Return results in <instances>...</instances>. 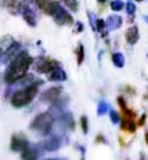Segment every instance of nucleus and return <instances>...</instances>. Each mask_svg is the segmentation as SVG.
Masks as SVG:
<instances>
[{"label": "nucleus", "instance_id": "15", "mask_svg": "<svg viewBox=\"0 0 148 160\" xmlns=\"http://www.w3.org/2000/svg\"><path fill=\"white\" fill-rule=\"evenodd\" d=\"M121 128L123 131L126 132H130V134H133V132H136V128H137V124L134 122L133 118H127V117H121Z\"/></svg>", "mask_w": 148, "mask_h": 160}, {"label": "nucleus", "instance_id": "16", "mask_svg": "<svg viewBox=\"0 0 148 160\" xmlns=\"http://www.w3.org/2000/svg\"><path fill=\"white\" fill-rule=\"evenodd\" d=\"M22 15H24V20L26 21L28 25H30V27H35L36 25V17H35L33 11L30 10L29 7L24 8V10H22Z\"/></svg>", "mask_w": 148, "mask_h": 160}, {"label": "nucleus", "instance_id": "12", "mask_svg": "<svg viewBox=\"0 0 148 160\" xmlns=\"http://www.w3.org/2000/svg\"><path fill=\"white\" fill-rule=\"evenodd\" d=\"M116 102H118L119 107H121V110H122V113H123V117H127V118H133V120H136V112L127 107V103H126L125 98H123V96H118Z\"/></svg>", "mask_w": 148, "mask_h": 160}, {"label": "nucleus", "instance_id": "18", "mask_svg": "<svg viewBox=\"0 0 148 160\" xmlns=\"http://www.w3.org/2000/svg\"><path fill=\"white\" fill-rule=\"evenodd\" d=\"M105 24L109 27L111 29H116V28H119V27L122 25V18L119 17V15H112V17L108 18V21Z\"/></svg>", "mask_w": 148, "mask_h": 160}, {"label": "nucleus", "instance_id": "30", "mask_svg": "<svg viewBox=\"0 0 148 160\" xmlns=\"http://www.w3.org/2000/svg\"><path fill=\"white\" fill-rule=\"evenodd\" d=\"M82 31H83V24L78 22V24H76V32H82Z\"/></svg>", "mask_w": 148, "mask_h": 160}, {"label": "nucleus", "instance_id": "7", "mask_svg": "<svg viewBox=\"0 0 148 160\" xmlns=\"http://www.w3.org/2000/svg\"><path fill=\"white\" fill-rule=\"evenodd\" d=\"M61 93H62V87H61V85H55V87H51L43 92L40 95V100L42 102L53 103L61 96Z\"/></svg>", "mask_w": 148, "mask_h": 160}, {"label": "nucleus", "instance_id": "4", "mask_svg": "<svg viewBox=\"0 0 148 160\" xmlns=\"http://www.w3.org/2000/svg\"><path fill=\"white\" fill-rule=\"evenodd\" d=\"M60 67V63L54 58H49V57H40L36 63V71L40 74H49L50 71H53L54 68Z\"/></svg>", "mask_w": 148, "mask_h": 160}, {"label": "nucleus", "instance_id": "23", "mask_svg": "<svg viewBox=\"0 0 148 160\" xmlns=\"http://www.w3.org/2000/svg\"><path fill=\"white\" fill-rule=\"evenodd\" d=\"M109 116H111V121L113 122V124H119V121H121V116H119V113L116 112V110H112L109 109Z\"/></svg>", "mask_w": 148, "mask_h": 160}, {"label": "nucleus", "instance_id": "3", "mask_svg": "<svg viewBox=\"0 0 148 160\" xmlns=\"http://www.w3.org/2000/svg\"><path fill=\"white\" fill-rule=\"evenodd\" d=\"M53 125H54L53 114L50 112H44V113L38 114L32 120V122L29 124V128L40 135H47L53 130Z\"/></svg>", "mask_w": 148, "mask_h": 160}, {"label": "nucleus", "instance_id": "28", "mask_svg": "<svg viewBox=\"0 0 148 160\" xmlns=\"http://www.w3.org/2000/svg\"><path fill=\"white\" fill-rule=\"evenodd\" d=\"M126 10H127V13L130 15H133L136 11V7L133 6V3H127V4H126Z\"/></svg>", "mask_w": 148, "mask_h": 160}, {"label": "nucleus", "instance_id": "26", "mask_svg": "<svg viewBox=\"0 0 148 160\" xmlns=\"http://www.w3.org/2000/svg\"><path fill=\"white\" fill-rule=\"evenodd\" d=\"M104 28H105V22H104L103 20H97V25H95V29H97L98 32H103L104 35H105V32H104Z\"/></svg>", "mask_w": 148, "mask_h": 160}, {"label": "nucleus", "instance_id": "11", "mask_svg": "<svg viewBox=\"0 0 148 160\" xmlns=\"http://www.w3.org/2000/svg\"><path fill=\"white\" fill-rule=\"evenodd\" d=\"M47 78L51 82H62V81H67L68 77H67V72L61 67H57V68H54L53 71L47 74Z\"/></svg>", "mask_w": 148, "mask_h": 160}, {"label": "nucleus", "instance_id": "13", "mask_svg": "<svg viewBox=\"0 0 148 160\" xmlns=\"http://www.w3.org/2000/svg\"><path fill=\"white\" fill-rule=\"evenodd\" d=\"M60 121L64 127L68 128V130H71V131L75 130V120H73V116L71 112L62 113V114L60 116Z\"/></svg>", "mask_w": 148, "mask_h": 160}, {"label": "nucleus", "instance_id": "27", "mask_svg": "<svg viewBox=\"0 0 148 160\" xmlns=\"http://www.w3.org/2000/svg\"><path fill=\"white\" fill-rule=\"evenodd\" d=\"M95 143H104V145H108V141H107V138L104 137V135L98 134L97 137H95Z\"/></svg>", "mask_w": 148, "mask_h": 160}, {"label": "nucleus", "instance_id": "22", "mask_svg": "<svg viewBox=\"0 0 148 160\" xmlns=\"http://www.w3.org/2000/svg\"><path fill=\"white\" fill-rule=\"evenodd\" d=\"M81 128H82L83 134H87L89 132V118L86 116L81 117Z\"/></svg>", "mask_w": 148, "mask_h": 160}, {"label": "nucleus", "instance_id": "35", "mask_svg": "<svg viewBox=\"0 0 148 160\" xmlns=\"http://www.w3.org/2000/svg\"><path fill=\"white\" fill-rule=\"evenodd\" d=\"M81 160H85V158H82V159H81Z\"/></svg>", "mask_w": 148, "mask_h": 160}, {"label": "nucleus", "instance_id": "6", "mask_svg": "<svg viewBox=\"0 0 148 160\" xmlns=\"http://www.w3.org/2000/svg\"><path fill=\"white\" fill-rule=\"evenodd\" d=\"M29 146V141L26 139L25 135L22 134H14L11 137V143H10V149L13 152H22L24 149Z\"/></svg>", "mask_w": 148, "mask_h": 160}, {"label": "nucleus", "instance_id": "14", "mask_svg": "<svg viewBox=\"0 0 148 160\" xmlns=\"http://www.w3.org/2000/svg\"><path fill=\"white\" fill-rule=\"evenodd\" d=\"M126 42L129 45H136L138 42V38H140V33H138V28L137 27H130L125 33Z\"/></svg>", "mask_w": 148, "mask_h": 160}, {"label": "nucleus", "instance_id": "1", "mask_svg": "<svg viewBox=\"0 0 148 160\" xmlns=\"http://www.w3.org/2000/svg\"><path fill=\"white\" fill-rule=\"evenodd\" d=\"M32 63H33V57H30L26 50H21L20 53L11 60L8 68L6 70V74H4L6 84L13 85L20 78H22L28 72L29 67L32 66Z\"/></svg>", "mask_w": 148, "mask_h": 160}, {"label": "nucleus", "instance_id": "21", "mask_svg": "<svg viewBox=\"0 0 148 160\" xmlns=\"http://www.w3.org/2000/svg\"><path fill=\"white\" fill-rule=\"evenodd\" d=\"M64 3H65V6L68 8H69L71 11H73V13H75V11H78V2H76V0H64Z\"/></svg>", "mask_w": 148, "mask_h": 160}, {"label": "nucleus", "instance_id": "9", "mask_svg": "<svg viewBox=\"0 0 148 160\" xmlns=\"http://www.w3.org/2000/svg\"><path fill=\"white\" fill-rule=\"evenodd\" d=\"M40 153H42V149L38 145H35V146L29 145L26 149H24L22 152H21V159L22 160H38Z\"/></svg>", "mask_w": 148, "mask_h": 160}, {"label": "nucleus", "instance_id": "20", "mask_svg": "<svg viewBox=\"0 0 148 160\" xmlns=\"http://www.w3.org/2000/svg\"><path fill=\"white\" fill-rule=\"evenodd\" d=\"M76 56H78V64L81 66L83 60H85V48H83L82 43H79L78 49H76Z\"/></svg>", "mask_w": 148, "mask_h": 160}, {"label": "nucleus", "instance_id": "29", "mask_svg": "<svg viewBox=\"0 0 148 160\" xmlns=\"http://www.w3.org/2000/svg\"><path fill=\"white\" fill-rule=\"evenodd\" d=\"M146 118H147L146 113H144V114H141V117H140V120H138V122H137V125H140V127H143V125H144V124H146Z\"/></svg>", "mask_w": 148, "mask_h": 160}, {"label": "nucleus", "instance_id": "17", "mask_svg": "<svg viewBox=\"0 0 148 160\" xmlns=\"http://www.w3.org/2000/svg\"><path fill=\"white\" fill-rule=\"evenodd\" d=\"M112 63L115 67H118V68H122V67H125V57H123L122 53H119V52H115V53H112Z\"/></svg>", "mask_w": 148, "mask_h": 160}, {"label": "nucleus", "instance_id": "8", "mask_svg": "<svg viewBox=\"0 0 148 160\" xmlns=\"http://www.w3.org/2000/svg\"><path fill=\"white\" fill-rule=\"evenodd\" d=\"M38 146L42 149V152H54L61 148V139L58 137H51L38 143Z\"/></svg>", "mask_w": 148, "mask_h": 160}, {"label": "nucleus", "instance_id": "34", "mask_svg": "<svg viewBox=\"0 0 148 160\" xmlns=\"http://www.w3.org/2000/svg\"><path fill=\"white\" fill-rule=\"evenodd\" d=\"M137 2H143V0H137Z\"/></svg>", "mask_w": 148, "mask_h": 160}, {"label": "nucleus", "instance_id": "25", "mask_svg": "<svg viewBox=\"0 0 148 160\" xmlns=\"http://www.w3.org/2000/svg\"><path fill=\"white\" fill-rule=\"evenodd\" d=\"M111 8L115 11H121L123 8V3L121 2V0H113L112 3H111Z\"/></svg>", "mask_w": 148, "mask_h": 160}, {"label": "nucleus", "instance_id": "32", "mask_svg": "<svg viewBox=\"0 0 148 160\" xmlns=\"http://www.w3.org/2000/svg\"><path fill=\"white\" fill-rule=\"evenodd\" d=\"M146 143H147V145H148V131L146 132Z\"/></svg>", "mask_w": 148, "mask_h": 160}, {"label": "nucleus", "instance_id": "31", "mask_svg": "<svg viewBox=\"0 0 148 160\" xmlns=\"http://www.w3.org/2000/svg\"><path fill=\"white\" fill-rule=\"evenodd\" d=\"M44 160H68L65 158H53V159H44Z\"/></svg>", "mask_w": 148, "mask_h": 160}, {"label": "nucleus", "instance_id": "5", "mask_svg": "<svg viewBox=\"0 0 148 160\" xmlns=\"http://www.w3.org/2000/svg\"><path fill=\"white\" fill-rule=\"evenodd\" d=\"M51 17L54 18V21L58 24V25H71V24L73 22V18L72 15H71L65 8H62L60 4L57 6V8H55V11L53 13Z\"/></svg>", "mask_w": 148, "mask_h": 160}, {"label": "nucleus", "instance_id": "2", "mask_svg": "<svg viewBox=\"0 0 148 160\" xmlns=\"http://www.w3.org/2000/svg\"><path fill=\"white\" fill-rule=\"evenodd\" d=\"M40 85H43V81L42 79H38V81L26 85V87H24L22 89H20V91L14 92L13 96H11V104H13L14 107H17V109L29 104L35 99V96H38L39 87H40Z\"/></svg>", "mask_w": 148, "mask_h": 160}, {"label": "nucleus", "instance_id": "24", "mask_svg": "<svg viewBox=\"0 0 148 160\" xmlns=\"http://www.w3.org/2000/svg\"><path fill=\"white\" fill-rule=\"evenodd\" d=\"M6 2V6L10 11L15 13V8H18V0H4Z\"/></svg>", "mask_w": 148, "mask_h": 160}, {"label": "nucleus", "instance_id": "19", "mask_svg": "<svg viewBox=\"0 0 148 160\" xmlns=\"http://www.w3.org/2000/svg\"><path fill=\"white\" fill-rule=\"evenodd\" d=\"M109 103L105 102V100H101L100 103H98V107H97V114L98 116H104L105 113L109 112Z\"/></svg>", "mask_w": 148, "mask_h": 160}, {"label": "nucleus", "instance_id": "33", "mask_svg": "<svg viewBox=\"0 0 148 160\" xmlns=\"http://www.w3.org/2000/svg\"><path fill=\"white\" fill-rule=\"evenodd\" d=\"M140 160H147V159L144 158V155H141V156H140Z\"/></svg>", "mask_w": 148, "mask_h": 160}, {"label": "nucleus", "instance_id": "10", "mask_svg": "<svg viewBox=\"0 0 148 160\" xmlns=\"http://www.w3.org/2000/svg\"><path fill=\"white\" fill-rule=\"evenodd\" d=\"M35 2L43 13H46L49 15H53V13L55 11V8H57V6H58V3L53 2V0H35Z\"/></svg>", "mask_w": 148, "mask_h": 160}]
</instances>
